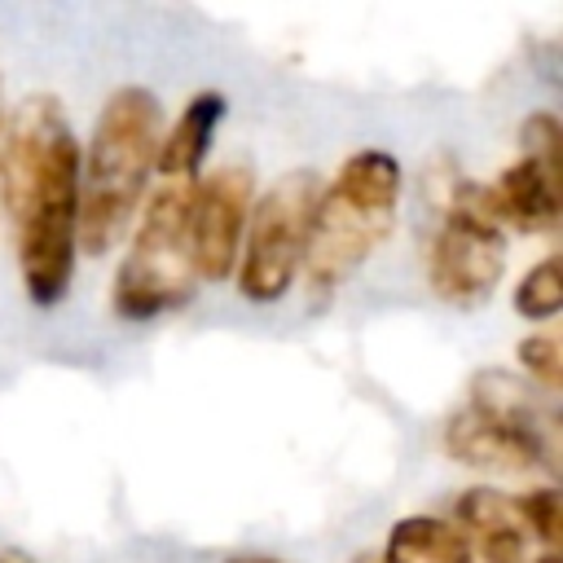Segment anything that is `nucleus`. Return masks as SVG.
Here are the masks:
<instances>
[{"instance_id": "1", "label": "nucleus", "mask_w": 563, "mask_h": 563, "mask_svg": "<svg viewBox=\"0 0 563 563\" xmlns=\"http://www.w3.org/2000/svg\"><path fill=\"white\" fill-rule=\"evenodd\" d=\"M0 207L26 299L35 308L62 303L79 255V141L48 92L18 101L4 119Z\"/></svg>"}, {"instance_id": "2", "label": "nucleus", "mask_w": 563, "mask_h": 563, "mask_svg": "<svg viewBox=\"0 0 563 563\" xmlns=\"http://www.w3.org/2000/svg\"><path fill=\"white\" fill-rule=\"evenodd\" d=\"M163 136V106L150 88L123 84L106 97L79 154V246L110 251L136 220Z\"/></svg>"}, {"instance_id": "3", "label": "nucleus", "mask_w": 563, "mask_h": 563, "mask_svg": "<svg viewBox=\"0 0 563 563\" xmlns=\"http://www.w3.org/2000/svg\"><path fill=\"white\" fill-rule=\"evenodd\" d=\"M405 172L387 150H356L317 189L303 282L308 299L325 303L396 229Z\"/></svg>"}, {"instance_id": "4", "label": "nucleus", "mask_w": 563, "mask_h": 563, "mask_svg": "<svg viewBox=\"0 0 563 563\" xmlns=\"http://www.w3.org/2000/svg\"><path fill=\"white\" fill-rule=\"evenodd\" d=\"M444 453L488 475H554V409L510 369H479L466 405L444 422Z\"/></svg>"}, {"instance_id": "5", "label": "nucleus", "mask_w": 563, "mask_h": 563, "mask_svg": "<svg viewBox=\"0 0 563 563\" xmlns=\"http://www.w3.org/2000/svg\"><path fill=\"white\" fill-rule=\"evenodd\" d=\"M198 180H158L141 220L132 224L128 251L114 268L110 308L123 321H154L194 299L198 273L189 255V207Z\"/></svg>"}, {"instance_id": "6", "label": "nucleus", "mask_w": 563, "mask_h": 563, "mask_svg": "<svg viewBox=\"0 0 563 563\" xmlns=\"http://www.w3.org/2000/svg\"><path fill=\"white\" fill-rule=\"evenodd\" d=\"M317 176L308 167L286 172L273 180L246 216V233L238 246V295L251 303H277L290 295L295 277L303 273L308 255V229H312V207H317Z\"/></svg>"}, {"instance_id": "7", "label": "nucleus", "mask_w": 563, "mask_h": 563, "mask_svg": "<svg viewBox=\"0 0 563 563\" xmlns=\"http://www.w3.org/2000/svg\"><path fill=\"white\" fill-rule=\"evenodd\" d=\"M506 268V233L484 207V189L471 180L449 185L440 224L427 246V282L453 308H479Z\"/></svg>"}, {"instance_id": "8", "label": "nucleus", "mask_w": 563, "mask_h": 563, "mask_svg": "<svg viewBox=\"0 0 563 563\" xmlns=\"http://www.w3.org/2000/svg\"><path fill=\"white\" fill-rule=\"evenodd\" d=\"M251 202H255L251 167L224 163L211 176H198L194 207H189V255H194L198 286L202 282L216 286V282H224L233 273Z\"/></svg>"}, {"instance_id": "9", "label": "nucleus", "mask_w": 563, "mask_h": 563, "mask_svg": "<svg viewBox=\"0 0 563 563\" xmlns=\"http://www.w3.org/2000/svg\"><path fill=\"white\" fill-rule=\"evenodd\" d=\"M449 523L462 532L471 563H528L532 537H528L515 493L462 488L449 506Z\"/></svg>"}, {"instance_id": "10", "label": "nucleus", "mask_w": 563, "mask_h": 563, "mask_svg": "<svg viewBox=\"0 0 563 563\" xmlns=\"http://www.w3.org/2000/svg\"><path fill=\"white\" fill-rule=\"evenodd\" d=\"M484 189V207L497 224L519 233H550L559 224V167L519 154L493 185Z\"/></svg>"}, {"instance_id": "11", "label": "nucleus", "mask_w": 563, "mask_h": 563, "mask_svg": "<svg viewBox=\"0 0 563 563\" xmlns=\"http://www.w3.org/2000/svg\"><path fill=\"white\" fill-rule=\"evenodd\" d=\"M229 101L224 92H194L185 101V110L176 114V123L158 136V154H154V172L163 180H198L207 154H211V141L220 132V119H224Z\"/></svg>"}, {"instance_id": "12", "label": "nucleus", "mask_w": 563, "mask_h": 563, "mask_svg": "<svg viewBox=\"0 0 563 563\" xmlns=\"http://www.w3.org/2000/svg\"><path fill=\"white\" fill-rule=\"evenodd\" d=\"M378 563H471L462 532L440 515H405L391 523Z\"/></svg>"}, {"instance_id": "13", "label": "nucleus", "mask_w": 563, "mask_h": 563, "mask_svg": "<svg viewBox=\"0 0 563 563\" xmlns=\"http://www.w3.org/2000/svg\"><path fill=\"white\" fill-rule=\"evenodd\" d=\"M559 303H563V277H559V255H545L537 260L519 286H515V312L523 321H554L559 317Z\"/></svg>"}, {"instance_id": "14", "label": "nucleus", "mask_w": 563, "mask_h": 563, "mask_svg": "<svg viewBox=\"0 0 563 563\" xmlns=\"http://www.w3.org/2000/svg\"><path fill=\"white\" fill-rule=\"evenodd\" d=\"M515 352H519L523 378H528L537 391L554 396V391H559V383H563V352H559V339H554L550 330H541V334H528Z\"/></svg>"}, {"instance_id": "15", "label": "nucleus", "mask_w": 563, "mask_h": 563, "mask_svg": "<svg viewBox=\"0 0 563 563\" xmlns=\"http://www.w3.org/2000/svg\"><path fill=\"white\" fill-rule=\"evenodd\" d=\"M515 497H519V515L528 523L532 545H541V554H554V545H559V493L550 484H541V488H528Z\"/></svg>"}, {"instance_id": "16", "label": "nucleus", "mask_w": 563, "mask_h": 563, "mask_svg": "<svg viewBox=\"0 0 563 563\" xmlns=\"http://www.w3.org/2000/svg\"><path fill=\"white\" fill-rule=\"evenodd\" d=\"M559 145H563V132H559V119H554V114L537 110V114H528V119L519 123V154L559 167Z\"/></svg>"}, {"instance_id": "17", "label": "nucleus", "mask_w": 563, "mask_h": 563, "mask_svg": "<svg viewBox=\"0 0 563 563\" xmlns=\"http://www.w3.org/2000/svg\"><path fill=\"white\" fill-rule=\"evenodd\" d=\"M229 563H282V559H264V554H242V559H229Z\"/></svg>"}, {"instance_id": "18", "label": "nucleus", "mask_w": 563, "mask_h": 563, "mask_svg": "<svg viewBox=\"0 0 563 563\" xmlns=\"http://www.w3.org/2000/svg\"><path fill=\"white\" fill-rule=\"evenodd\" d=\"M537 563H559V554H541V559H537Z\"/></svg>"}, {"instance_id": "19", "label": "nucleus", "mask_w": 563, "mask_h": 563, "mask_svg": "<svg viewBox=\"0 0 563 563\" xmlns=\"http://www.w3.org/2000/svg\"><path fill=\"white\" fill-rule=\"evenodd\" d=\"M4 563H26V559H4Z\"/></svg>"}, {"instance_id": "20", "label": "nucleus", "mask_w": 563, "mask_h": 563, "mask_svg": "<svg viewBox=\"0 0 563 563\" xmlns=\"http://www.w3.org/2000/svg\"><path fill=\"white\" fill-rule=\"evenodd\" d=\"M361 563H378V559H361Z\"/></svg>"}]
</instances>
